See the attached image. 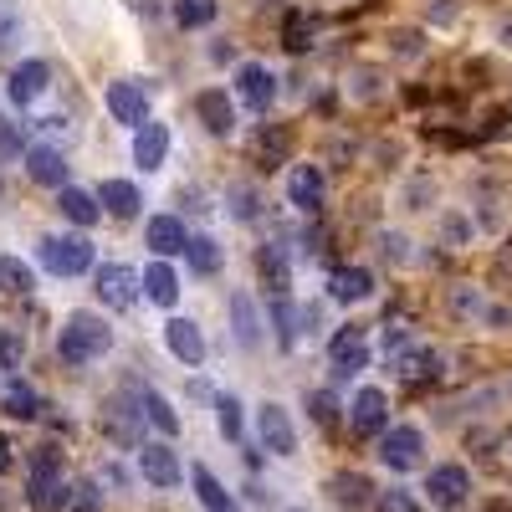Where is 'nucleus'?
Wrapping results in <instances>:
<instances>
[{
	"mask_svg": "<svg viewBox=\"0 0 512 512\" xmlns=\"http://www.w3.org/2000/svg\"><path fill=\"white\" fill-rule=\"evenodd\" d=\"M103 354H113V323L103 313H88V308L67 313L62 328H57V359L72 364V369H88Z\"/></svg>",
	"mask_w": 512,
	"mask_h": 512,
	"instance_id": "nucleus-1",
	"label": "nucleus"
},
{
	"mask_svg": "<svg viewBox=\"0 0 512 512\" xmlns=\"http://www.w3.org/2000/svg\"><path fill=\"white\" fill-rule=\"evenodd\" d=\"M420 492L436 512H461L466 502H472V466L466 461H436L431 472H425Z\"/></svg>",
	"mask_w": 512,
	"mask_h": 512,
	"instance_id": "nucleus-2",
	"label": "nucleus"
},
{
	"mask_svg": "<svg viewBox=\"0 0 512 512\" xmlns=\"http://www.w3.org/2000/svg\"><path fill=\"white\" fill-rule=\"evenodd\" d=\"M374 456H379V466H384V472L410 477L415 466L425 461V431H420V425H390V431L379 436Z\"/></svg>",
	"mask_w": 512,
	"mask_h": 512,
	"instance_id": "nucleus-3",
	"label": "nucleus"
},
{
	"mask_svg": "<svg viewBox=\"0 0 512 512\" xmlns=\"http://www.w3.org/2000/svg\"><path fill=\"white\" fill-rule=\"evenodd\" d=\"M41 262H47L52 277H82V272H93L98 246H93L88 236H77V231H67V236H47V241H41Z\"/></svg>",
	"mask_w": 512,
	"mask_h": 512,
	"instance_id": "nucleus-4",
	"label": "nucleus"
},
{
	"mask_svg": "<svg viewBox=\"0 0 512 512\" xmlns=\"http://www.w3.org/2000/svg\"><path fill=\"white\" fill-rule=\"evenodd\" d=\"M374 359V344H369V328H333L328 338V364H333V379H354L359 369H369Z\"/></svg>",
	"mask_w": 512,
	"mask_h": 512,
	"instance_id": "nucleus-5",
	"label": "nucleus"
},
{
	"mask_svg": "<svg viewBox=\"0 0 512 512\" xmlns=\"http://www.w3.org/2000/svg\"><path fill=\"white\" fill-rule=\"evenodd\" d=\"M139 477H144L154 492H175L190 472H185L180 451L169 446V441H149V446H139Z\"/></svg>",
	"mask_w": 512,
	"mask_h": 512,
	"instance_id": "nucleus-6",
	"label": "nucleus"
},
{
	"mask_svg": "<svg viewBox=\"0 0 512 512\" xmlns=\"http://www.w3.org/2000/svg\"><path fill=\"white\" fill-rule=\"evenodd\" d=\"M349 425H354V436H384L390 431V390L359 384L354 400H349Z\"/></svg>",
	"mask_w": 512,
	"mask_h": 512,
	"instance_id": "nucleus-7",
	"label": "nucleus"
},
{
	"mask_svg": "<svg viewBox=\"0 0 512 512\" xmlns=\"http://www.w3.org/2000/svg\"><path fill=\"white\" fill-rule=\"evenodd\" d=\"M256 441H262V451H272V456H297V425L277 400L256 405Z\"/></svg>",
	"mask_w": 512,
	"mask_h": 512,
	"instance_id": "nucleus-8",
	"label": "nucleus"
},
{
	"mask_svg": "<svg viewBox=\"0 0 512 512\" xmlns=\"http://www.w3.org/2000/svg\"><path fill=\"white\" fill-rule=\"evenodd\" d=\"M103 103H108V118H113V123H123V128H134V134H139V128L149 123V98H144V88H139V82H128V77L108 82Z\"/></svg>",
	"mask_w": 512,
	"mask_h": 512,
	"instance_id": "nucleus-9",
	"label": "nucleus"
},
{
	"mask_svg": "<svg viewBox=\"0 0 512 512\" xmlns=\"http://www.w3.org/2000/svg\"><path fill=\"white\" fill-rule=\"evenodd\" d=\"M236 103L251 108V113H267V108L277 103V77H272V67L241 62V67H236Z\"/></svg>",
	"mask_w": 512,
	"mask_h": 512,
	"instance_id": "nucleus-10",
	"label": "nucleus"
},
{
	"mask_svg": "<svg viewBox=\"0 0 512 512\" xmlns=\"http://www.w3.org/2000/svg\"><path fill=\"white\" fill-rule=\"evenodd\" d=\"M26 175H31V185H47V190L62 195L72 185V164L57 144H31L26 149Z\"/></svg>",
	"mask_w": 512,
	"mask_h": 512,
	"instance_id": "nucleus-11",
	"label": "nucleus"
},
{
	"mask_svg": "<svg viewBox=\"0 0 512 512\" xmlns=\"http://www.w3.org/2000/svg\"><path fill=\"white\" fill-rule=\"evenodd\" d=\"M379 292V282H374V272L369 267H333L328 272V297L338 308H359V303H369V297Z\"/></svg>",
	"mask_w": 512,
	"mask_h": 512,
	"instance_id": "nucleus-12",
	"label": "nucleus"
},
{
	"mask_svg": "<svg viewBox=\"0 0 512 512\" xmlns=\"http://www.w3.org/2000/svg\"><path fill=\"white\" fill-rule=\"evenodd\" d=\"M47 88H52V67L41 62V57H26V62H16V67H11L6 93H11V103H16V108H31L36 98H47Z\"/></svg>",
	"mask_w": 512,
	"mask_h": 512,
	"instance_id": "nucleus-13",
	"label": "nucleus"
},
{
	"mask_svg": "<svg viewBox=\"0 0 512 512\" xmlns=\"http://www.w3.org/2000/svg\"><path fill=\"white\" fill-rule=\"evenodd\" d=\"M195 118L205 123V134L226 139L231 128H236V93H226V88H200V93H195Z\"/></svg>",
	"mask_w": 512,
	"mask_h": 512,
	"instance_id": "nucleus-14",
	"label": "nucleus"
},
{
	"mask_svg": "<svg viewBox=\"0 0 512 512\" xmlns=\"http://www.w3.org/2000/svg\"><path fill=\"white\" fill-rule=\"evenodd\" d=\"M323 195H328V180H323L318 164H292V169H287V205H292V210L313 216V210L323 205Z\"/></svg>",
	"mask_w": 512,
	"mask_h": 512,
	"instance_id": "nucleus-15",
	"label": "nucleus"
},
{
	"mask_svg": "<svg viewBox=\"0 0 512 512\" xmlns=\"http://www.w3.org/2000/svg\"><path fill=\"white\" fill-rule=\"evenodd\" d=\"M164 349L175 354L185 369H200L205 364V333H200V323L195 318H169L164 323Z\"/></svg>",
	"mask_w": 512,
	"mask_h": 512,
	"instance_id": "nucleus-16",
	"label": "nucleus"
},
{
	"mask_svg": "<svg viewBox=\"0 0 512 512\" xmlns=\"http://www.w3.org/2000/svg\"><path fill=\"white\" fill-rule=\"evenodd\" d=\"M134 297H139V272L134 267H123V262L98 267V303H108L113 313H123Z\"/></svg>",
	"mask_w": 512,
	"mask_h": 512,
	"instance_id": "nucleus-17",
	"label": "nucleus"
},
{
	"mask_svg": "<svg viewBox=\"0 0 512 512\" xmlns=\"http://www.w3.org/2000/svg\"><path fill=\"white\" fill-rule=\"evenodd\" d=\"M144 241H149V251H154V262H169V256H185L190 231H185L180 216H154V221L144 226Z\"/></svg>",
	"mask_w": 512,
	"mask_h": 512,
	"instance_id": "nucleus-18",
	"label": "nucleus"
},
{
	"mask_svg": "<svg viewBox=\"0 0 512 512\" xmlns=\"http://www.w3.org/2000/svg\"><path fill=\"white\" fill-rule=\"evenodd\" d=\"M139 297H149L154 308H175L180 303V272L169 262H149L139 272Z\"/></svg>",
	"mask_w": 512,
	"mask_h": 512,
	"instance_id": "nucleus-19",
	"label": "nucleus"
},
{
	"mask_svg": "<svg viewBox=\"0 0 512 512\" xmlns=\"http://www.w3.org/2000/svg\"><path fill=\"white\" fill-rule=\"evenodd\" d=\"M231 338L236 349H262V313L251 292H231Z\"/></svg>",
	"mask_w": 512,
	"mask_h": 512,
	"instance_id": "nucleus-20",
	"label": "nucleus"
},
{
	"mask_svg": "<svg viewBox=\"0 0 512 512\" xmlns=\"http://www.w3.org/2000/svg\"><path fill=\"white\" fill-rule=\"evenodd\" d=\"M328 492H333V502L344 507V512H364V507H374V497H379V487H374L364 472H333Z\"/></svg>",
	"mask_w": 512,
	"mask_h": 512,
	"instance_id": "nucleus-21",
	"label": "nucleus"
},
{
	"mask_svg": "<svg viewBox=\"0 0 512 512\" xmlns=\"http://www.w3.org/2000/svg\"><path fill=\"white\" fill-rule=\"evenodd\" d=\"M190 487H195V497H200L205 512H246V507L236 502V492H231L216 472H210V466H195V472H190Z\"/></svg>",
	"mask_w": 512,
	"mask_h": 512,
	"instance_id": "nucleus-22",
	"label": "nucleus"
},
{
	"mask_svg": "<svg viewBox=\"0 0 512 512\" xmlns=\"http://www.w3.org/2000/svg\"><path fill=\"white\" fill-rule=\"evenodd\" d=\"M98 205H103V216H113V221H134L144 195H139L134 180H103L98 185Z\"/></svg>",
	"mask_w": 512,
	"mask_h": 512,
	"instance_id": "nucleus-23",
	"label": "nucleus"
},
{
	"mask_svg": "<svg viewBox=\"0 0 512 512\" xmlns=\"http://www.w3.org/2000/svg\"><path fill=\"white\" fill-rule=\"evenodd\" d=\"M164 159H169V123H144L134 134V164L154 175V169H164Z\"/></svg>",
	"mask_w": 512,
	"mask_h": 512,
	"instance_id": "nucleus-24",
	"label": "nucleus"
},
{
	"mask_svg": "<svg viewBox=\"0 0 512 512\" xmlns=\"http://www.w3.org/2000/svg\"><path fill=\"white\" fill-rule=\"evenodd\" d=\"M57 210L72 221V226H98L103 221V205H98V190H77V185H67L62 195H57Z\"/></svg>",
	"mask_w": 512,
	"mask_h": 512,
	"instance_id": "nucleus-25",
	"label": "nucleus"
},
{
	"mask_svg": "<svg viewBox=\"0 0 512 512\" xmlns=\"http://www.w3.org/2000/svg\"><path fill=\"white\" fill-rule=\"evenodd\" d=\"M395 364H400L405 379H441V374H446V354L431 349V344H410Z\"/></svg>",
	"mask_w": 512,
	"mask_h": 512,
	"instance_id": "nucleus-26",
	"label": "nucleus"
},
{
	"mask_svg": "<svg viewBox=\"0 0 512 512\" xmlns=\"http://www.w3.org/2000/svg\"><path fill=\"white\" fill-rule=\"evenodd\" d=\"M446 308L461 318V323H487V292L477 287V282H456L451 292H446Z\"/></svg>",
	"mask_w": 512,
	"mask_h": 512,
	"instance_id": "nucleus-27",
	"label": "nucleus"
},
{
	"mask_svg": "<svg viewBox=\"0 0 512 512\" xmlns=\"http://www.w3.org/2000/svg\"><path fill=\"white\" fill-rule=\"evenodd\" d=\"M139 410H144V420L154 425L164 441H175V436H180V415H175V405H169L159 390H139Z\"/></svg>",
	"mask_w": 512,
	"mask_h": 512,
	"instance_id": "nucleus-28",
	"label": "nucleus"
},
{
	"mask_svg": "<svg viewBox=\"0 0 512 512\" xmlns=\"http://www.w3.org/2000/svg\"><path fill=\"white\" fill-rule=\"evenodd\" d=\"M313 41H318V16H313V11H287V16H282V47H287V52L303 57Z\"/></svg>",
	"mask_w": 512,
	"mask_h": 512,
	"instance_id": "nucleus-29",
	"label": "nucleus"
},
{
	"mask_svg": "<svg viewBox=\"0 0 512 512\" xmlns=\"http://www.w3.org/2000/svg\"><path fill=\"white\" fill-rule=\"evenodd\" d=\"M185 262H190L195 277H216L221 262H226V256H221V241H216V236H190V241H185Z\"/></svg>",
	"mask_w": 512,
	"mask_h": 512,
	"instance_id": "nucleus-30",
	"label": "nucleus"
},
{
	"mask_svg": "<svg viewBox=\"0 0 512 512\" xmlns=\"http://www.w3.org/2000/svg\"><path fill=\"white\" fill-rule=\"evenodd\" d=\"M0 410H6L11 420H41V395H36V384L11 379V390H6V400H0Z\"/></svg>",
	"mask_w": 512,
	"mask_h": 512,
	"instance_id": "nucleus-31",
	"label": "nucleus"
},
{
	"mask_svg": "<svg viewBox=\"0 0 512 512\" xmlns=\"http://www.w3.org/2000/svg\"><path fill=\"white\" fill-rule=\"evenodd\" d=\"M26 502L36 512H52V507L67 502V482L62 477H26Z\"/></svg>",
	"mask_w": 512,
	"mask_h": 512,
	"instance_id": "nucleus-32",
	"label": "nucleus"
},
{
	"mask_svg": "<svg viewBox=\"0 0 512 512\" xmlns=\"http://www.w3.org/2000/svg\"><path fill=\"white\" fill-rule=\"evenodd\" d=\"M31 287H36L31 262H21V256H0V292H6V297H26Z\"/></svg>",
	"mask_w": 512,
	"mask_h": 512,
	"instance_id": "nucleus-33",
	"label": "nucleus"
},
{
	"mask_svg": "<svg viewBox=\"0 0 512 512\" xmlns=\"http://www.w3.org/2000/svg\"><path fill=\"white\" fill-rule=\"evenodd\" d=\"M216 431H221V441L241 446V436H246V415H241V400H236V395H216Z\"/></svg>",
	"mask_w": 512,
	"mask_h": 512,
	"instance_id": "nucleus-34",
	"label": "nucleus"
},
{
	"mask_svg": "<svg viewBox=\"0 0 512 512\" xmlns=\"http://www.w3.org/2000/svg\"><path fill=\"white\" fill-rule=\"evenodd\" d=\"M374 246H379L384 262H395V267H410V262H415V241H410L405 231H395V226L374 231Z\"/></svg>",
	"mask_w": 512,
	"mask_h": 512,
	"instance_id": "nucleus-35",
	"label": "nucleus"
},
{
	"mask_svg": "<svg viewBox=\"0 0 512 512\" xmlns=\"http://www.w3.org/2000/svg\"><path fill=\"white\" fill-rule=\"evenodd\" d=\"M216 0H175V26L180 31H205L210 21H216Z\"/></svg>",
	"mask_w": 512,
	"mask_h": 512,
	"instance_id": "nucleus-36",
	"label": "nucleus"
},
{
	"mask_svg": "<svg viewBox=\"0 0 512 512\" xmlns=\"http://www.w3.org/2000/svg\"><path fill=\"white\" fill-rule=\"evenodd\" d=\"M226 210H231V221H256L262 216V190L256 185H231L226 190Z\"/></svg>",
	"mask_w": 512,
	"mask_h": 512,
	"instance_id": "nucleus-37",
	"label": "nucleus"
},
{
	"mask_svg": "<svg viewBox=\"0 0 512 512\" xmlns=\"http://www.w3.org/2000/svg\"><path fill=\"white\" fill-rule=\"evenodd\" d=\"M67 512H103V487L93 482V477H77L72 487H67V502H62Z\"/></svg>",
	"mask_w": 512,
	"mask_h": 512,
	"instance_id": "nucleus-38",
	"label": "nucleus"
},
{
	"mask_svg": "<svg viewBox=\"0 0 512 512\" xmlns=\"http://www.w3.org/2000/svg\"><path fill=\"white\" fill-rule=\"evenodd\" d=\"M441 241L446 246H472L477 241V221L466 216V210H446L441 216Z\"/></svg>",
	"mask_w": 512,
	"mask_h": 512,
	"instance_id": "nucleus-39",
	"label": "nucleus"
},
{
	"mask_svg": "<svg viewBox=\"0 0 512 512\" xmlns=\"http://www.w3.org/2000/svg\"><path fill=\"white\" fill-rule=\"evenodd\" d=\"M31 477H62V446L57 441H41L31 451V466H26Z\"/></svg>",
	"mask_w": 512,
	"mask_h": 512,
	"instance_id": "nucleus-40",
	"label": "nucleus"
},
{
	"mask_svg": "<svg viewBox=\"0 0 512 512\" xmlns=\"http://www.w3.org/2000/svg\"><path fill=\"white\" fill-rule=\"evenodd\" d=\"M21 364H26V338H21V328L0 323V369H21Z\"/></svg>",
	"mask_w": 512,
	"mask_h": 512,
	"instance_id": "nucleus-41",
	"label": "nucleus"
},
{
	"mask_svg": "<svg viewBox=\"0 0 512 512\" xmlns=\"http://www.w3.org/2000/svg\"><path fill=\"white\" fill-rule=\"evenodd\" d=\"M26 128L16 123V118H6L0 113V159H26Z\"/></svg>",
	"mask_w": 512,
	"mask_h": 512,
	"instance_id": "nucleus-42",
	"label": "nucleus"
},
{
	"mask_svg": "<svg viewBox=\"0 0 512 512\" xmlns=\"http://www.w3.org/2000/svg\"><path fill=\"white\" fill-rule=\"evenodd\" d=\"M349 98H359V103L384 98V77H379V72H369V67H364V72H354V77H349Z\"/></svg>",
	"mask_w": 512,
	"mask_h": 512,
	"instance_id": "nucleus-43",
	"label": "nucleus"
},
{
	"mask_svg": "<svg viewBox=\"0 0 512 512\" xmlns=\"http://www.w3.org/2000/svg\"><path fill=\"white\" fill-rule=\"evenodd\" d=\"M21 41V11H16V0H0V52H11Z\"/></svg>",
	"mask_w": 512,
	"mask_h": 512,
	"instance_id": "nucleus-44",
	"label": "nucleus"
},
{
	"mask_svg": "<svg viewBox=\"0 0 512 512\" xmlns=\"http://www.w3.org/2000/svg\"><path fill=\"white\" fill-rule=\"evenodd\" d=\"M472 221H477V236H482V231H487V236H497V231H507V221H512V216H507V205H502V200H487V210H477Z\"/></svg>",
	"mask_w": 512,
	"mask_h": 512,
	"instance_id": "nucleus-45",
	"label": "nucleus"
},
{
	"mask_svg": "<svg viewBox=\"0 0 512 512\" xmlns=\"http://www.w3.org/2000/svg\"><path fill=\"white\" fill-rule=\"evenodd\" d=\"M308 415H313V425H333V420H338L333 390H308Z\"/></svg>",
	"mask_w": 512,
	"mask_h": 512,
	"instance_id": "nucleus-46",
	"label": "nucleus"
},
{
	"mask_svg": "<svg viewBox=\"0 0 512 512\" xmlns=\"http://www.w3.org/2000/svg\"><path fill=\"white\" fill-rule=\"evenodd\" d=\"M374 512H420V502H415V492L390 487V492H379V497H374Z\"/></svg>",
	"mask_w": 512,
	"mask_h": 512,
	"instance_id": "nucleus-47",
	"label": "nucleus"
},
{
	"mask_svg": "<svg viewBox=\"0 0 512 512\" xmlns=\"http://www.w3.org/2000/svg\"><path fill=\"white\" fill-rule=\"evenodd\" d=\"M395 52L400 57H420L425 52V31H395Z\"/></svg>",
	"mask_w": 512,
	"mask_h": 512,
	"instance_id": "nucleus-48",
	"label": "nucleus"
},
{
	"mask_svg": "<svg viewBox=\"0 0 512 512\" xmlns=\"http://www.w3.org/2000/svg\"><path fill=\"white\" fill-rule=\"evenodd\" d=\"M405 200H410V210H431V200H436V185H431V180H415V185L405 190Z\"/></svg>",
	"mask_w": 512,
	"mask_h": 512,
	"instance_id": "nucleus-49",
	"label": "nucleus"
},
{
	"mask_svg": "<svg viewBox=\"0 0 512 512\" xmlns=\"http://www.w3.org/2000/svg\"><path fill=\"white\" fill-rule=\"evenodd\" d=\"M492 41H497L502 52H512V11H502V16L492 21Z\"/></svg>",
	"mask_w": 512,
	"mask_h": 512,
	"instance_id": "nucleus-50",
	"label": "nucleus"
},
{
	"mask_svg": "<svg viewBox=\"0 0 512 512\" xmlns=\"http://www.w3.org/2000/svg\"><path fill=\"white\" fill-rule=\"evenodd\" d=\"M103 482H113V487H128V472H123L118 461H108V466H103Z\"/></svg>",
	"mask_w": 512,
	"mask_h": 512,
	"instance_id": "nucleus-51",
	"label": "nucleus"
},
{
	"mask_svg": "<svg viewBox=\"0 0 512 512\" xmlns=\"http://www.w3.org/2000/svg\"><path fill=\"white\" fill-rule=\"evenodd\" d=\"M6 472H11V441L0 436V477H6Z\"/></svg>",
	"mask_w": 512,
	"mask_h": 512,
	"instance_id": "nucleus-52",
	"label": "nucleus"
},
{
	"mask_svg": "<svg viewBox=\"0 0 512 512\" xmlns=\"http://www.w3.org/2000/svg\"><path fill=\"white\" fill-rule=\"evenodd\" d=\"M0 512H16V497H11L6 487H0Z\"/></svg>",
	"mask_w": 512,
	"mask_h": 512,
	"instance_id": "nucleus-53",
	"label": "nucleus"
}]
</instances>
